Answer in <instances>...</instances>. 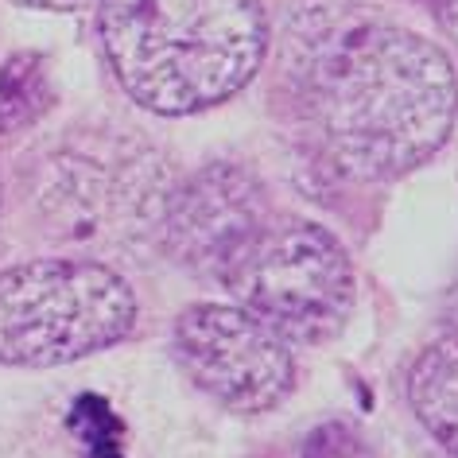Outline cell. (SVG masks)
<instances>
[{"label": "cell", "instance_id": "277c9868", "mask_svg": "<svg viewBox=\"0 0 458 458\" xmlns=\"http://www.w3.org/2000/svg\"><path fill=\"white\" fill-rule=\"evenodd\" d=\"M136 295L101 260L55 257L0 272V365L51 369L132 335Z\"/></svg>", "mask_w": 458, "mask_h": 458}, {"label": "cell", "instance_id": "3957f363", "mask_svg": "<svg viewBox=\"0 0 458 458\" xmlns=\"http://www.w3.org/2000/svg\"><path fill=\"white\" fill-rule=\"evenodd\" d=\"M171 187L167 159L152 144L89 129L39 159L31 206L55 242L132 249L159 237Z\"/></svg>", "mask_w": 458, "mask_h": 458}, {"label": "cell", "instance_id": "6da1fadb", "mask_svg": "<svg viewBox=\"0 0 458 458\" xmlns=\"http://www.w3.org/2000/svg\"><path fill=\"white\" fill-rule=\"evenodd\" d=\"M458 117V78L439 43L361 20L330 31L307 71V124L330 171L388 182L439 152Z\"/></svg>", "mask_w": 458, "mask_h": 458}, {"label": "cell", "instance_id": "5b68a950", "mask_svg": "<svg viewBox=\"0 0 458 458\" xmlns=\"http://www.w3.org/2000/svg\"><path fill=\"white\" fill-rule=\"evenodd\" d=\"M222 288L292 346H323L350 323L358 272L327 225L268 217Z\"/></svg>", "mask_w": 458, "mask_h": 458}, {"label": "cell", "instance_id": "ba28073f", "mask_svg": "<svg viewBox=\"0 0 458 458\" xmlns=\"http://www.w3.org/2000/svg\"><path fill=\"white\" fill-rule=\"evenodd\" d=\"M408 400L423 428L458 454V338L435 342L420 353L408 377Z\"/></svg>", "mask_w": 458, "mask_h": 458}, {"label": "cell", "instance_id": "30bf717a", "mask_svg": "<svg viewBox=\"0 0 458 458\" xmlns=\"http://www.w3.org/2000/svg\"><path fill=\"white\" fill-rule=\"evenodd\" d=\"M300 458H385V454L358 428H350L342 420H327L303 439Z\"/></svg>", "mask_w": 458, "mask_h": 458}, {"label": "cell", "instance_id": "7c38bea8", "mask_svg": "<svg viewBox=\"0 0 458 458\" xmlns=\"http://www.w3.org/2000/svg\"><path fill=\"white\" fill-rule=\"evenodd\" d=\"M439 24L458 47V0H439Z\"/></svg>", "mask_w": 458, "mask_h": 458}, {"label": "cell", "instance_id": "52a82bcc", "mask_svg": "<svg viewBox=\"0 0 458 458\" xmlns=\"http://www.w3.org/2000/svg\"><path fill=\"white\" fill-rule=\"evenodd\" d=\"M268 217L265 182L242 164L217 159L171 187L156 242L182 272L225 284Z\"/></svg>", "mask_w": 458, "mask_h": 458}, {"label": "cell", "instance_id": "7a4b0ae2", "mask_svg": "<svg viewBox=\"0 0 458 458\" xmlns=\"http://www.w3.org/2000/svg\"><path fill=\"white\" fill-rule=\"evenodd\" d=\"M98 36L117 86L159 117L225 106L268 55L260 0H98Z\"/></svg>", "mask_w": 458, "mask_h": 458}, {"label": "cell", "instance_id": "8992f818", "mask_svg": "<svg viewBox=\"0 0 458 458\" xmlns=\"http://www.w3.org/2000/svg\"><path fill=\"white\" fill-rule=\"evenodd\" d=\"M171 353L187 381L237 416H265L295 393V353L242 303H194L175 318Z\"/></svg>", "mask_w": 458, "mask_h": 458}, {"label": "cell", "instance_id": "9c48e42d", "mask_svg": "<svg viewBox=\"0 0 458 458\" xmlns=\"http://www.w3.org/2000/svg\"><path fill=\"white\" fill-rule=\"evenodd\" d=\"M55 106L47 63L39 55H13L0 66V136L24 132Z\"/></svg>", "mask_w": 458, "mask_h": 458}, {"label": "cell", "instance_id": "8fae6325", "mask_svg": "<svg viewBox=\"0 0 458 458\" xmlns=\"http://www.w3.org/2000/svg\"><path fill=\"white\" fill-rule=\"evenodd\" d=\"M20 8H39V13H82L98 0H13Z\"/></svg>", "mask_w": 458, "mask_h": 458}]
</instances>
